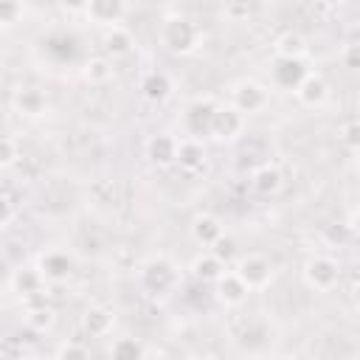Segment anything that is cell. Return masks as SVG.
Here are the masks:
<instances>
[{
    "mask_svg": "<svg viewBox=\"0 0 360 360\" xmlns=\"http://www.w3.org/2000/svg\"><path fill=\"white\" fill-rule=\"evenodd\" d=\"M82 76L90 84H107L112 79V62L107 56H90L82 65Z\"/></svg>",
    "mask_w": 360,
    "mask_h": 360,
    "instance_id": "obj_26",
    "label": "cell"
},
{
    "mask_svg": "<svg viewBox=\"0 0 360 360\" xmlns=\"http://www.w3.org/2000/svg\"><path fill=\"white\" fill-rule=\"evenodd\" d=\"M22 321H25L28 329H34V332L42 335V332L53 329V323H56V309L48 307L45 301H42V304H31V307L22 312Z\"/></svg>",
    "mask_w": 360,
    "mask_h": 360,
    "instance_id": "obj_24",
    "label": "cell"
},
{
    "mask_svg": "<svg viewBox=\"0 0 360 360\" xmlns=\"http://www.w3.org/2000/svg\"><path fill=\"white\" fill-rule=\"evenodd\" d=\"M11 107L22 118H42L48 112V93L37 84H22L11 93Z\"/></svg>",
    "mask_w": 360,
    "mask_h": 360,
    "instance_id": "obj_9",
    "label": "cell"
},
{
    "mask_svg": "<svg viewBox=\"0 0 360 360\" xmlns=\"http://www.w3.org/2000/svg\"><path fill=\"white\" fill-rule=\"evenodd\" d=\"M188 270H191V276H194L200 284H214V281L225 273V264H222L219 259H214L211 253H197V256L191 259Z\"/></svg>",
    "mask_w": 360,
    "mask_h": 360,
    "instance_id": "obj_23",
    "label": "cell"
},
{
    "mask_svg": "<svg viewBox=\"0 0 360 360\" xmlns=\"http://www.w3.org/2000/svg\"><path fill=\"white\" fill-rule=\"evenodd\" d=\"M82 329L90 335V338H107L112 335L115 329V312L110 307H90L84 315H82Z\"/></svg>",
    "mask_w": 360,
    "mask_h": 360,
    "instance_id": "obj_20",
    "label": "cell"
},
{
    "mask_svg": "<svg viewBox=\"0 0 360 360\" xmlns=\"http://www.w3.org/2000/svg\"><path fill=\"white\" fill-rule=\"evenodd\" d=\"M295 98H298L301 107L318 110V107H323V104L329 101V82H326L321 73L309 70V73L304 76V82L295 87Z\"/></svg>",
    "mask_w": 360,
    "mask_h": 360,
    "instance_id": "obj_12",
    "label": "cell"
},
{
    "mask_svg": "<svg viewBox=\"0 0 360 360\" xmlns=\"http://www.w3.org/2000/svg\"><path fill=\"white\" fill-rule=\"evenodd\" d=\"M188 233H191V239L197 242V245H202V248H211L222 233H225V228H222V219L217 217V214H208V211H202V214H197L194 219H191V225H188Z\"/></svg>",
    "mask_w": 360,
    "mask_h": 360,
    "instance_id": "obj_17",
    "label": "cell"
},
{
    "mask_svg": "<svg viewBox=\"0 0 360 360\" xmlns=\"http://www.w3.org/2000/svg\"><path fill=\"white\" fill-rule=\"evenodd\" d=\"M160 45L174 56H188L202 45V28L186 14H169L158 31Z\"/></svg>",
    "mask_w": 360,
    "mask_h": 360,
    "instance_id": "obj_1",
    "label": "cell"
},
{
    "mask_svg": "<svg viewBox=\"0 0 360 360\" xmlns=\"http://www.w3.org/2000/svg\"><path fill=\"white\" fill-rule=\"evenodd\" d=\"M250 188L259 194V197H276L281 188H284V174L278 166L273 163H262L259 169H253L250 174Z\"/></svg>",
    "mask_w": 360,
    "mask_h": 360,
    "instance_id": "obj_18",
    "label": "cell"
},
{
    "mask_svg": "<svg viewBox=\"0 0 360 360\" xmlns=\"http://www.w3.org/2000/svg\"><path fill=\"white\" fill-rule=\"evenodd\" d=\"M138 90L149 104H163L174 93V79L166 70H146L138 82Z\"/></svg>",
    "mask_w": 360,
    "mask_h": 360,
    "instance_id": "obj_11",
    "label": "cell"
},
{
    "mask_svg": "<svg viewBox=\"0 0 360 360\" xmlns=\"http://www.w3.org/2000/svg\"><path fill=\"white\" fill-rule=\"evenodd\" d=\"M273 53L278 59H304L309 53V42L301 31H281L276 39H273Z\"/></svg>",
    "mask_w": 360,
    "mask_h": 360,
    "instance_id": "obj_19",
    "label": "cell"
},
{
    "mask_svg": "<svg viewBox=\"0 0 360 360\" xmlns=\"http://www.w3.org/2000/svg\"><path fill=\"white\" fill-rule=\"evenodd\" d=\"M245 127H248V118L239 110H233L228 101H219L208 127V138H214L217 143H233L245 135Z\"/></svg>",
    "mask_w": 360,
    "mask_h": 360,
    "instance_id": "obj_6",
    "label": "cell"
},
{
    "mask_svg": "<svg viewBox=\"0 0 360 360\" xmlns=\"http://www.w3.org/2000/svg\"><path fill=\"white\" fill-rule=\"evenodd\" d=\"M174 155H177V135H172V132H158V135H152V138L146 141V158H149L152 166L166 169V166L174 163Z\"/></svg>",
    "mask_w": 360,
    "mask_h": 360,
    "instance_id": "obj_16",
    "label": "cell"
},
{
    "mask_svg": "<svg viewBox=\"0 0 360 360\" xmlns=\"http://www.w3.org/2000/svg\"><path fill=\"white\" fill-rule=\"evenodd\" d=\"M304 281L309 290L315 292H329L338 287L340 281V264L338 259L326 256V253H315L304 262Z\"/></svg>",
    "mask_w": 360,
    "mask_h": 360,
    "instance_id": "obj_5",
    "label": "cell"
},
{
    "mask_svg": "<svg viewBox=\"0 0 360 360\" xmlns=\"http://www.w3.org/2000/svg\"><path fill=\"white\" fill-rule=\"evenodd\" d=\"M233 273L239 276V281L253 292V290H264L270 287L273 281V262L262 253H248V256H239L236 264H233Z\"/></svg>",
    "mask_w": 360,
    "mask_h": 360,
    "instance_id": "obj_7",
    "label": "cell"
},
{
    "mask_svg": "<svg viewBox=\"0 0 360 360\" xmlns=\"http://www.w3.org/2000/svg\"><path fill=\"white\" fill-rule=\"evenodd\" d=\"M205 160H208V152H205V143H202V141H194V138H177V155H174V163H177L183 172L194 174V172H200V169L205 166Z\"/></svg>",
    "mask_w": 360,
    "mask_h": 360,
    "instance_id": "obj_15",
    "label": "cell"
},
{
    "mask_svg": "<svg viewBox=\"0 0 360 360\" xmlns=\"http://www.w3.org/2000/svg\"><path fill=\"white\" fill-rule=\"evenodd\" d=\"M11 287H14V292L20 295V298H25V301H31V298H39L42 295V290H45V281H42V276H39V270L37 267H20V270H14L11 273Z\"/></svg>",
    "mask_w": 360,
    "mask_h": 360,
    "instance_id": "obj_21",
    "label": "cell"
},
{
    "mask_svg": "<svg viewBox=\"0 0 360 360\" xmlns=\"http://www.w3.org/2000/svg\"><path fill=\"white\" fill-rule=\"evenodd\" d=\"M340 62H343V68L357 70V68H360V45H357V42L343 45V51H340Z\"/></svg>",
    "mask_w": 360,
    "mask_h": 360,
    "instance_id": "obj_32",
    "label": "cell"
},
{
    "mask_svg": "<svg viewBox=\"0 0 360 360\" xmlns=\"http://www.w3.org/2000/svg\"><path fill=\"white\" fill-rule=\"evenodd\" d=\"M56 360H90V352H87V346H82L76 340H68V343L59 346Z\"/></svg>",
    "mask_w": 360,
    "mask_h": 360,
    "instance_id": "obj_31",
    "label": "cell"
},
{
    "mask_svg": "<svg viewBox=\"0 0 360 360\" xmlns=\"http://www.w3.org/2000/svg\"><path fill=\"white\" fill-rule=\"evenodd\" d=\"M129 6L121 3V0H90L84 3V17L90 22H98L104 28H112V25H121V20L127 17Z\"/></svg>",
    "mask_w": 360,
    "mask_h": 360,
    "instance_id": "obj_13",
    "label": "cell"
},
{
    "mask_svg": "<svg viewBox=\"0 0 360 360\" xmlns=\"http://www.w3.org/2000/svg\"><path fill=\"white\" fill-rule=\"evenodd\" d=\"M307 73L309 70H307L304 59H278V56H273V62H270V84L276 90H284V93H295V87L304 82Z\"/></svg>",
    "mask_w": 360,
    "mask_h": 360,
    "instance_id": "obj_8",
    "label": "cell"
},
{
    "mask_svg": "<svg viewBox=\"0 0 360 360\" xmlns=\"http://www.w3.org/2000/svg\"><path fill=\"white\" fill-rule=\"evenodd\" d=\"M37 270L45 284H65L73 276V259L65 250H45L37 259Z\"/></svg>",
    "mask_w": 360,
    "mask_h": 360,
    "instance_id": "obj_10",
    "label": "cell"
},
{
    "mask_svg": "<svg viewBox=\"0 0 360 360\" xmlns=\"http://www.w3.org/2000/svg\"><path fill=\"white\" fill-rule=\"evenodd\" d=\"M8 278H11V270H8V262H6L3 256H0V287H3V284H6Z\"/></svg>",
    "mask_w": 360,
    "mask_h": 360,
    "instance_id": "obj_36",
    "label": "cell"
},
{
    "mask_svg": "<svg viewBox=\"0 0 360 360\" xmlns=\"http://www.w3.org/2000/svg\"><path fill=\"white\" fill-rule=\"evenodd\" d=\"M110 360H146V346L132 335H121L110 346Z\"/></svg>",
    "mask_w": 360,
    "mask_h": 360,
    "instance_id": "obj_25",
    "label": "cell"
},
{
    "mask_svg": "<svg viewBox=\"0 0 360 360\" xmlns=\"http://www.w3.org/2000/svg\"><path fill=\"white\" fill-rule=\"evenodd\" d=\"M248 295H250V290L239 281V276H236L233 270H225V273L214 281V298H217L222 307H228V309L242 307V304L248 301Z\"/></svg>",
    "mask_w": 360,
    "mask_h": 360,
    "instance_id": "obj_14",
    "label": "cell"
},
{
    "mask_svg": "<svg viewBox=\"0 0 360 360\" xmlns=\"http://www.w3.org/2000/svg\"><path fill=\"white\" fill-rule=\"evenodd\" d=\"M228 104L248 118L253 112H262L270 104V90L256 79H239L228 90Z\"/></svg>",
    "mask_w": 360,
    "mask_h": 360,
    "instance_id": "obj_3",
    "label": "cell"
},
{
    "mask_svg": "<svg viewBox=\"0 0 360 360\" xmlns=\"http://www.w3.org/2000/svg\"><path fill=\"white\" fill-rule=\"evenodd\" d=\"M208 253H211L214 259H219V262L228 267L231 262H236V259H239V242H236L231 233H222V236L208 248Z\"/></svg>",
    "mask_w": 360,
    "mask_h": 360,
    "instance_id": "obj_27",
    "label": "cell"
},
{
    "mask_svg": "<svg viewBox=\"0 0 360 360\" xmlns=\"http://www.w3.org/2000/svg\"><path fill=\"white\" fill-rule=\"evenodd\" d=\"M217 107H219L217 96H197V98H191L186 104V110H183V129H186L183 138H194V141L208 138V127H211V118H214Z\"/></svg>",
    "mask_w": 360,
    "mask_h": 360,
    "instance_id": "obj_4",
    "label": "cell"
},
{
    "mask_svg": "<svg viewBox=\"0 0 360 360\" xmlns=\"http://www.w3.org/2000/svg\"><path fill=\"white\" fill-rule=\"evenodd\" d=\"M338 141H340L349 152H357V146H360V121H357V118H346V121L338 127Z\"/></svg>",
    "mask_w": 360,
    "mask_h": 360,
    "instance_id": "obj_28",
    "label": "cell"
},
{
    "mask_svg": "<svg viewBox=\"0 0 360 360\" xmlns=\"http://www.w3.org/2000/svg\"><path fill=\"white\" fill-rule=\"evenodd\" d=\"M180 284V267L169 256H152L141 264V287L149 295H166Z\"/></svg>",
    "mask_w": 360,
    "mask_h": 360,
    "instance_id": "obj_2",
    "label": "cell"
},
{
    "mask_svg": "<svg viewBox=\"0 0 360 360\" xmlns=\"http://www.w3.org/2000/svg\"><path fill=\"white\" fill-rule=\"evenodd\" d=\"M183 360H214L211 354H205V352H194V354H186Z\"/></svg>",
    "mask_w": 360,
    "mask_h": 360,
    "instance_id": "obj_37",
    "label": "cell"
},
{
    "mask_svg": "<svg viewBox=\"0 0 360 360\" xmlns=\"http://www.w3.org/2000/svg\"><path fill=\"white\" fill-rule=\"evenodd\" d=\"M25 360H28V357H25Z\"/></svg>",
    "mask_w": 360,
    "mask_h": 360,
    "instance_id": "obj_38",
    "label": "cell"
},
{
    "mask_svg": "<svg viewBox=\"0 0 360 360\" xmlns=\"http://www.w3.org/2000/svg\"><path fill=\"white\" fill-rule=\"evenodd\" d=\"M352 228L346 225V222H338V225H329V231H326V236L332 239V242H338V245H343V242H349L352 239Z\"/></svg>",
    "mask_w": 360,
    "mask_h": 360,
    "instance_id": "obj_33",
    "label": "cell"
},
{
    "mask_svg": "<svg viewBox=\"0 0 360 360\" xmlns=\"http://www.w3.org/2000/svg\"><path fill=\"white\" fill-rule=\"evenodd\" d=\"M22 14H25L22 3H17V0H0V28L20 22V20H22Z\"/></svg>",
    "mask_w": 360,
    "mask_h": 360,
    "instance_id": "obj_29",
    "label": "cell"
},
{
    "mask_svg": "<svg viewBox=\"0 0 360 360\" xmlns=\"http://www.w3.org/2000/svg\"><path fill=\"white\" fill-rule=\"evenodd\" d=\"M17 160H20V149H17V143H14L11 138L0 135V169H11Z\"/></svg>",
    "mask_w": 360,
    "mask_h": 360,
    "instance_id": "obj_30",
    "label": "cell"
},
{
    "mask_svg": "<svg viewBox=\"0 0 360 360\" xmlns=\"http://www.w3.org/2000/svg\"><path fill=\"white\" fill-rule=\"evenodd\" d=\"M11 217H14V205H11V200H8L6 194H0V228L8 225Z\"/></svg>",
    "mask_w": 360,
    "mask_h": 360,
    "instance_id": "obj_35",
    "label": "cell"
},
{
    "mask_svg": "<svg viewBox=\"0 0 360 360\" xmlns=\"http://www.w3.org/2000/svg\"><path fill=\"white\" fill-rule=\"evenodd\" d=\"M101 45H104V53L115 59V56H127V53L132 51L135 39H132V34H129L124 25H112V28H104Z\"/></svg>",
    "mask_w": 360,
    "mask_h": 360,
    "instance_id": "obj_22",
    "label": "cell"
},
{
    "mask_svg": "<svg viewBox=\"0 0 360 360\" xmlns=\"http://www.w3.org/2000/svg\"><path fill=\"white\" fill-rule=\"evenodd\" d=\"M222 14L225 17H233V20H242V17H250V6H245V3H228L222 8Z\"/></svg>",
    "mask_w": 360,
    "mask_h": 360,
    "instance_id": "obj_34",
    "label": "cell"
}]
</instances>
